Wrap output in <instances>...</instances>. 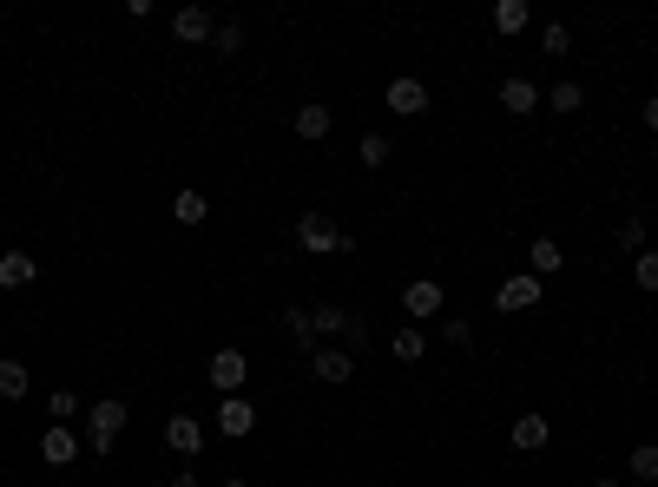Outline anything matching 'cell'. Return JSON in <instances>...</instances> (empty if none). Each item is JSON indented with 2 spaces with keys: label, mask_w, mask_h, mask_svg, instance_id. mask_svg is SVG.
Wrapping results in <instances>:
<instances>
[{
  "label": "cell",
  "mask_w": 658,
  "mask_h": 487,
  "mask_svg": "<svg viewBox=\"0 0 658 487\" xmlns=\"http://www.w3.org/2000/svg\"><path fill=\"white\" fill-rule=\"evenodd\" d=\"M211 422H218L224 441H244V435L257 428V409L244 402V395H218V415H211Z\"/></svg>",
  "instance_id": "cell-5"
},
{
  "label": "cell",
  "mask_w": 658,
  "mask_h": 487,
  "mask_svg": "<svg viewBox=\"0 0 658 487\" xmlns=\"http://www.w3.org/2000/svg\"><path fill=\"white\" fill-rule=\"evenodd\" d=\"M290 126H297V139H329V126H336V119H329V106H316V99H310V106H297V119H290Z\"/></svg>",
  "instance_id": "cell-16"
},
{
  "label": "cell",
  "mask_w": 658,
  "mask_h": 487,
  "mask_svg": "<svg viewBox=\"0 0 658 487\" xmlns=\"http://www.w3.org/2000/svg\"><path fill=\"white\" fill-rule=\"evenodd\" d=\"M389 349H395V362H415V356H422V330H415V323H408V330H395Z\"/></svg>",
  "instance_id": "cell-25"
},
{
  "label": "cell",
  "mask_w": 658,
  "mask_h": 487,
  "mask_svg": "<svg viewBox=\"0 0 658 487\" xmlns=\"http://www.w3.org/2000/svg\"><path fill=\"white\" fill-rule=\"evenodd\" d=\"M172 218L185 224V231H198V224L211 218V205H204V191H178V198H172Z\"/></svg>",
  "instance_id": "cell-19"
},
{
  "label": "cell",
  "mask_w": 658,
  "mask_h": 487,
  "mask_svg": "<svg viewBox=\"0 0 658 487\" xmlns=\"http://www.w3.org/2000/svg\"><path fill=\"white\" fill-rule=\"evenodd\" d=\"M310 376L336 389V382H349V376H356V356H349V349H329V343H323V349L310 356Z\"/></svg>",
  "instance_id": "cell-9"
},
{
  "label": "cell",
  "mask_w": 658,
  "mask_h": 487,
  "mask_svg": "<svg viewBox=\"0 0 658 487\" xmlns=\"http://www.w3.org/2000/svg\"><path fill=\"white\" fill-rule=\"evenodd\" d=\"M507 435H514V448H520V455H533V448H547V441H553V422H540V415H520V422L507 428Z\"/></svg>",
  "instance_id": "cell-15"
},
{
  "label": "cell",
  "mask_w": 658,
  "mask_h": 487,
  "mask_svg": "<svg viewBox=\"0 0 658 487\" xmlns=\"http://www.w3.org/2000/svg\"><path fill=\"white\" fill-rule=\"evenodd\" d=\"M632 283H639V290H658V251H652V244L632 257Z\"/></svg>",
  "instance_id": "cell-23"
},
{
  "label": "cell",
  "mask_w": 658,
  "mask_h": 487,
  "mask_svg": "<svg viewBox=\"0 0 658 487\" xmlns=\"http://www.w3.org/2000/svg\"><path fill=\"white\" fill-rule=\"evenodd\" d=\"M645 126H652V132H658V99H645Z\"/></svg>",
  "instance_id": "cell-33"
},
{
  "label": "cell",
  "mask_w": 658,
  "mask_h": 487,
  "mask_svg": "<svg viewBox=\"0 0 658 487\" xmlns=\"http://www.w3.org/2000/svg\"><path fill=\"white\" fill-rule=\"evenodd\" d=\"M540 47H547V53H566V47H573V33H566V27H560V20H553V27H547V33H540Z\"/></svg>",
  "instance_id": "cell-32"
},
{
  "label": "cell",
  "mask_w": 658,
  "mask_h": 487,
  "mask_svg": "<svg viewBox=\"0 0 658 487\" xmlns=\"http://www.w3.org/2000/svg\"><path fill=\"white\" fill-rule=\"evenodd\" d=\"M527 20H533L527 0H501V7H494V33H520Z\"/></svg>",
  "instance_id": "cell-21"
},
{
  "label": "cell",
  "mask_w": 658,
  "mask_h": 487,
  "mask_svg": "<svg viewBox=\"0 0 658 487\" xmlns=\"http://www.w3.org/2000/svg\"><path fill=\"white\" fill-rule=\"evenodd\" d=\"M389 112H395V119H422V112H428V86L415 73L389 79Z\"/></svg>",
  "instance_id": "cell-7"
},
{
  "label": "cell",
  "mask_w": 658,
  "mask_h": 487,
  "mask_svg": "<svg viewBox=\"0 0 658 487\" xmlns=\"http://www.w3.org/2000/svg\"><path fill=\"white\" fill-rule=\"evenodd\" d=\"M580 106H586L580 79H560V86H553V93H547V112H580Z\"/></svg>",
  "instance_id": "cell-22"
},
{
  "label": "cell",
  "mask_w": 658,
  "mask_h": 487,
  "mask_svg": "<svg viewBox=\"0 0 658 487\" xmlns=\"http://www.w3.org/2000/svg\"><path fill=\"white\" fill-rule=\"evenodd\" d=\"M501 106L514 112V119H527V112H540V86H533V79H501Z\"/></svg>",
  "instance_id": "cell-12"
},
{
  "label": "cell",
  "mask_w": 658,
  "mask_h": 487,
  "mask_svg": "<svg viewBox=\"0 0 658 487\" xmlns=\"http://www.w3.org/2000/svg\"><path fill=\"white\" fill-rule=\"evenodd\" d=\"M224 487H251V481H224Z\"/></svg>",
  "instance_id": "cell-36"
},
{
  "label": "cell",
  "mask_w": 658,
  "mask_h": 487,
  "mask_svg": "<svg viewBox=\"0 0 658 487\" xmlns=\"http://www.w3.org/2000/svg\"><path fill=\"white\" fill-rule=\"evenodd\" d=\"M47 415H53V422H73V415H79V395L73 389H53L47 395Z\"/></svg>",
  "instance_id": "cell-29"
},
{
  "label": "cell",
  "mask_w": 658,
  "mask_h": 487,
  "mask_svg": "<svg viewBox=\"0 0 658 487\" xmlns=\"http://www.w3.org/2000/svg\"><path fill=\"white\" fill-rule=\"evenodd\" d=\"M533 303H540V277H533V270H520V277H507L501 290H494V310L501 316H520V310H533Z\"/></svg>",
  "instance_id": "cell-6"
},
{
  "label": "cell",
  "mask_w": 658,
  "mask_h": 487,
  "mask_svg": "<svg viewBox=\"0 0 658 487\" xmlns=\"http://www.w3.org/2000/svg\"><path fill=\"white\" fill-rule=\"evenodd\" d=\"M33 389V376H27V362H14V356H0V402H20V395Z\"/></svg>",
  "instance_id": "cell-17"
},
{
  "label": "cell",
  "mask_w": 658,
  "mask_h": 487,
  "mask_svg": "<svg viewBox=\"0 0 658 487\" xmlns=\"http://www.w3.org/2000/svg\"><path fill=\"white\" fill-rule=\"evenodd\" d=\"M119 435H126V402H119V395H106V402H93V409H86V448H93V455H112V448H119Z\"/></svg>",
  "instance_id": "cell-1"
},
{
  "label": "cell",
  "mask_w": 658,
  "mask_h": 487,
  "mask_svg": "<svg viewBox=\"0 0 658 487\" xmlns=\"http://www.w3.org/2000/svg\"><path fill=\"white\" fill-rule=\"evenodd\" d=\"M343 343H349V356H356V349H369V323H362L356 310H349V323H343Z\"/></svg>",
  "instance_id": "cell-31"
},
{
  "label": "cell",
  "mask_w": 658,
  "mask_h": 487,
  "mask_svg": "<svg viewBox=\"0 0 658 487\" xmlns=\"http://www.w3.org/2000/svg\"><path fill=\"white\" fill-rule=\"evenodd\" d=\"M172 487H198V474H172Z\"/></svg>",
  "instance_id": "cell-34"
},
{
  "label": "cell",
  "mask_w": 658,
  "mask_h": 487,
  "mask_svg": "<svg viewBox=\"0 0 658 487\" xmlns=\"http://www.w3.org/2000/svg\"><path fill=\"white\" fill-rule=\"evenodd\" d=\"M356 158H362V165H369V172H382V165H389V139H382V132H369Z\"/></svg>",
  "instance_id": "cell-26"
},
{
  "label": "cell",
  "mask_w": 658,
  "mask_h": 487,
  "mask_svg": "<svg viewBox=\"0 0 658 487\" xmlns=\"http://www.w3.org/2000/svg\"><path fill=\"white\" fill-rule=\"evenodd\" d=\"M626 474H639L645 487L658 481V441H639V448H632V455H626Z\"/></svg>",
  "instance_id": "cell-20"
},
{
  "label": "cell",
  "mask_w": 658,
  "mask_h": 487,
  "mask_svg": "<svg viewBox=\"0 0 658 487\" xmlns=\"http://www.w3.org/2000/svg\"><path fill=\"white\" fill-rule=\"evenodd\" d=\"M441 336H448L455 349H468V343H474V323H468V316H448V323H441Z\"/></svg>",
  "instance_id": "cell-30"
},
{
  "label": "cell",
  "mask_w": 658,
  "mask_h": 487,
  "mask_svg": "<svg viewBox=\"0 0 658 487\" xmlns=\"http://www.w3.org/2000/svg\"><path fill=\"white\" fill-rule=\"evenodd\" d=\"M593 487H619V481H612V474H606V481H593Z\"/></svg>",
  "instance_id": "cell-35"
},
{
  "label": "cell",
  "mask_w": 658,
  "mask_h": 487,
  "mask_svg": "<svg viewBox=\"0 0 658 487\" xmlns=\"http://www.w3.org/2000/svg\"><path fill=\"white\" fill-rule=\"evenodd\" d=\"M283 330H290V343H297V349H310V356L323 349V336H316V316H310V310H290V316H283Z\"/></svg>",
  "instance_id": "cell-18"
},
{
  "label": "cell",
  "mask_w": 658,
  "mask_h": 487,
  "mask_svg": "<svg viewBox=\"0 0 658 487\" xmlns=\"http://www.w3.org/2000/svg\"><path fill=\"white\" fill-rule=\"evenodd\" d=\"M310 316H316V336H323V343L343 336V323H349V310H336V303H323V310H310Z\"/></svg>",
  "instance_id": "cell-24"
},
{
  "label": "cell",
  "mask_w": 658,
  "mask_h": 487,
  "mask_svg": "<svg viewBox=\"0 0 658 487\" xmlns=\"http://www.w3.org/2000/svg\"><path fill=\"white\" fill-rule=\"evenodd\" d=\"M165 448L191 461L204 448V422H198V415H172V422H165Z\"/></svg>",
  "instance_id": "cell-10"
},
{
  "label": "cell",
  "mask_w": 658,
  "mask_h": 487,
  "mask_svg": "<svg viewBox=\"0 0 658 487\" xmlns=\"http://www.w3.org/2000/svg\"><path fill=\"white\" fill-rule=\"evenodd\" d=\"M441 303H448V297H441V283H435V277H415V283L402 290V310L415 316V330H422V323H435Z\"/></svg>",
  "instance_id": "cell-4"
},
{
  "label": "cell",
  "mask_w": 658,
  "mask_h": 487,
  "mask_svg": "<svg viewBox=\"0 0 658 487\" xmlns=\"http://www.w3.org/2000/svg\"><path fill=\"white\" fill-rule=\"evenodd\" d=\"M527 270H533V277H553V270H566V251L553 244V237H533V244H527Z\"/></svg>",
  "instance_id": "cell-14"
},
{
  "label": "cell",
  "mask_w": 658,
  "mask_h": 487,
  "mask_svg": "<svg viewBox=\"0 0 658 487\" xmlns=\"http://www.w3.org/2000/svg\"><path fill=\"white\" fill-rule=\"evenodd\" d=\"M172 33L185 40V47H198V40H211V33H218V20H211V7H178V14H172Z\"/></svg>",
  "instance_id": "cell-11"
},
{
  "label": "cell",
  "mask_w": 658,
  "mask_h": 487,
  "mask_svg": "<svg viewBox=\"0 0 658 487\" xmlns=\"http://www.w3.org/2000/svg\"><path fill=\"white\" fill-rule=\"evenodd\" d=\"M79 448H86V441H79L66 422H53L47 435H40V461H47V468H73V461H79Z\"/></svg>",
  "instance_id": "cell-8"
},
{
  "label": "cell",
  "mask_w": 658,
  "mask_h": 487,
  "mask_svg": "<svg viewBox=\"0 0 658 487\" xmlns=\"http://www.w3.org/2000/svg\"><path fill=\"white\" fill-rule=\"evenodd\" d=\"M33 277H40V264H33L27 251H7V257H0V290H27Z\"/></svg>",
  "instance_id": "cell-13"
},
{
  "label": "cell",
  "mask_w": 658,
  "mask_h": 487,
  "mask_svg": "<svg viewBox=\"0 0 658 487\" xmlns=\"http://www.w3.org/2000/svg\"><path fill=\"white\" fill-rule=\"evenodd\" d=\"M211 47H218V53H244V27H237V20H218Z\"/></svg>",
  "instance_id": "cell-27"
},
{
  "label": "cell",
  "mask_w": 658,
  "mask_h": 487,
  "mask_svg": "<svg viewBox=\"0 0 658 487\" xmlns=\"http://www.w3.org/2000/svg\"><path fill=\"white\" fill-rule=\"evenodd\" d=\"M619 244H626L632 257L645 251V218H639V211H632V218H619Z\"/></svg>",
  "instance_id": "cell-28"
},
{
  "label": "cell",
  "mask_w": 658,
  "mask_h": 487,
  "mask_svg": "<svg viewBox=\"0 0 658 487\" xmlns=\"http://www.w3.org/2000/svg\"><path fill=\"white\" fill-rule=\"evenodd\" d=\"M297 244L310 257H329V251H349V231H336V218H323V211H303V218H297Z\"/></svg>",
  "instance_id": "cell-2"
},
{
  "label": "cell",
  "mask_w": 658,
  "mask_h": 487,
  "mask_svg": "<svg viewBox=\"0 0 658 487\" xmlns=\"http://www.w3.org/2000/svg\"><path fill=\"white\" fill-rule=\"evenodd\" d=\"M204 376H211V389H218V395H244V376H251V356H244V349H218Z\"/></svg>",
  "instance_id": "cell-3"
}]
</instances>
